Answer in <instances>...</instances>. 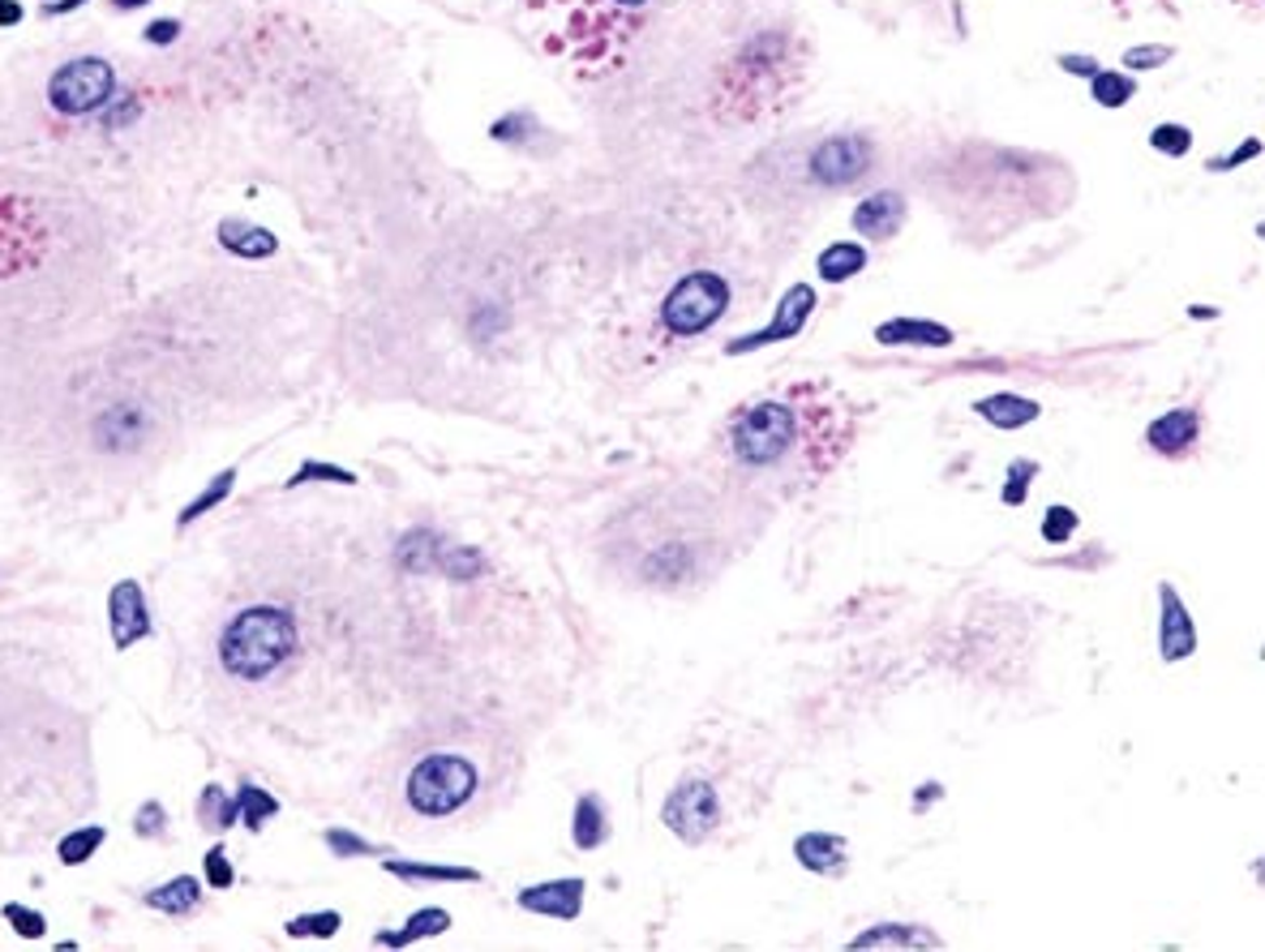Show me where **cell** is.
<instances>
[{
  "label": "cell",
  "instance_id": "6da1fadb",
  "mask_svg": "<svg viewBox=\"0 0 1265 952\" xmlns=\"http://www.w3.org/2000/svg\"><path fill=\"white\" fill-rule=\"evenodd\" d=\"M858 438V408L828 382H790L742 399L716 438L725 468L751 489L794 493L832 473Z\"/></svg>",
  "mask_w": 1265,
  "mask_h": 952
},
{
  "label": "cell",
  "instance_id": "7a4b0ae2",
  "mask_svg": "<svg viewBox=\"0 0 1265 952\" xmlns=\"http://www.w3.org/2000/svg\"><path fill=\"white\" fill-rule=\"evenodd\" d=\"M489 764H515V751L489 746L480 725L443 720L430 729L421 746H412L408 768L399 777V798L417 820L463 816L480 798Z\"/></svg>",
  "mask_w": 1265,
  "mask_h": 952
},
{
  "label": "cell",
  "instance_id": "3957f363",
  "mask_svg": "<svg viewBox=\"0 0 1265 952\" xmlns=\"http://www.w3.org/2000/svg\"><path fill=\"white\" fill-rule=\"evenodd\" d=\"M661 0H537L545 13V52L576 78H609L627 65Z\"/></svg>",
  "mask_w": 1265,
  "mask_h": 952
},
{
  "label": "cell",
  "instance_id": "277c9868",
  "mask_svg": "<svg viewBox=\"0 0 1265 952\" xmlns=\"http://www.w3.org/2000/svg\"><path fill=\"white\" fill-rule=\"evenodd\" d=\"M297 652V618L275 605H253L236 613L220 639V661L232 678L262 683Z\"/></svg>",
  "mask_w": 1265,
  "mask_h": 952
},
{
  "label": "cell",
  "instance_id": "5b68a950",
  "mask_svg": "<svg viewBox=\"0 0 1265 952\" xmlns=\"http://www.w3.org/2000/svg\"><path fill=\"white\" fill-rule=\"evenodd\" d=\"M729 309V283L716 270H690L683 275L666 301L657 305V322L648 335V348H678L695 335H703L721 314Z\"/></svg>",
  "mask_w": 1265,
  "mask_h": 952
},
{
  "label": "cell",
  "instance_id": "8992f818",
  "mask_svg": "<svg viewBox=\"0 0 1265 952\" xmlns=\"http://www.w3.org/2000/svg\"><path fill=\"white\" fill-rule=\"evenodd\" d=\"M790 69L786 39H760L725 69V91L734 104H742V117H760L764 108H777L773 100L790 87Z\"/></svg>",
  "mask_w": 1265,
  "mask_h": 952
},
{
  "label": "cell",
  "instance_id": "52a82bcc",
  "mask_svg": "<svg viewBox=\"0 0 1265 952\" xmlns=\"http://www.w3.org/2000/svg\"><path fill=\"white\" fill-rule=\"evenodd\" d=\"M113 95V69L95 56H82V61H69L65 69L52 74L48 82V100L56 113H69V117H87L95 113L100 104H108Z\"/></svg>",
  "mask_w": 1265,
  "mask_h": 952
},
{
  "label": "cell",
  "instance_id": "ba28073f",
  "mask_svg": "<svg viewBox=\"0 0 1265 952\" xmlns=\"http://www.w3.org/2000/svg\"><path fill=\"white\" fill-rule=\"evenodd\" d=\"M716 820H721V803H716V790L708 781H683L666 803V824L690 845L712 833Z\"/></svg>",
  "mask_w": 1265,
  "mask_h": 952
},
{
  "label": "cell",
  "instance_id": "9c48e42d",
  "mask_svg": "<svg viewBox=\"0 0 1265 952\" xmlns=\"http://www.w3.org/2000/svg\"><path fill=\"white\" fill-rule=\"evenodd\" d=\"M871 168V142L867 137H832L823 146H815L811 155V176L828 189H841L849 181H858Z\"/></svg>",
  "mask_w": 1265,
  "mask_h": 952
},
{
  "label": "cell",
  "instance_id": "30bf717a",
  "mask_svg": "<svg viewBox=\"0 0 1265 952\" xmlns=\"http://www.w3.org/2000/svg\"><path fill=\"white\" fill-rule=\"evenodd\" d=\"M1197 438H1201V412L1197 408H1175V412L1158 416L1150 429H1146V442H1150L1158 455H1171V460L1192 455Z\"/></svg>",
  "mask_w": 1265,
  "mask_h": 952
},
{
  "label": "cell",
  "instance_id": "8fae6325",
  "mask_svg": "<svg viewBox=\"0 0 1265 952\" xmlns=\"http://www.w3.org/2000/svg\"><path fill=\"white\" fill-rule=\"evenodd\" d=\"M1158 600H1162V626H1158V648H1162V661H1180L1197 648V631H1192V618L1184 609V600L1175 589H1158Z\"/></svg>",
  "mask_w": 1265,
  "mask_h": 952
},
{
  "label": "cell",
  "instance_id": "7c38bea8",
  "mask_svg": "<svg viewBox=\"0 0 1265 952\" xmlns=\"http://www.w3.org/2000/svg\"><path fill=\"white\" fill-rule=\"evenodd\" d=\"M901 224H906V198L901 194H893V189H884V194H875V198H867L858 211H854V228L862 233L867 240H888L901 233Z\"/></svg>",
  "mask_w": 1265,
  "mask_h": 952
},
{
  "label": "cell",
  "instance_id": "4fadbf2b",
  "mask_svg": "<svg viewBox=\"0 0 1265 952\" xmlns=\"http://www.w3.org/2000/svg\"><path fill=\"white\" fill-rule=\"evenodd\" d=\"M519 905L532 914H554V918H576L583 905V880H554L519 892Z\"/></svg>",
  "mask_w": 1265,
  "mask_h": 952
},
{
  "label": "cell",
  "instance_id": "5bb4252c",
  "mask_svg": "<svg viewBox=\"0 0 1265 952\" xmlns=\"http://www.w3.org/2000/svg\"><path fill=\"white\" fill-rule=\"evenodd\" d=\"M113 635L116 648H129L133 639L146 635V600H142V589L133 580H120L113 589Z\"/></svg>",
  "mask_w": 1265,
  "mask_h": 952
},
{
  "label": "cell",
  "instance_id": "9a60e30c",
  "mask_svg": "<svg viewBox=\"0 0 1265 952\" xmlns=\"http://www.w3.org/2000/svg\"><path fill=\"white\" fill-rule=\"evenodd\" d=\"M811 305H815V292L806 288V283H799L790 296H786V305H781V318L764 331V335H755V340H747V344H738V348H755V344H768V340H781V335H794L799 327L806 322V314H811Z\"/></svg>",
  "mask_w": 1265,
  "mask_h": 952
},
{
  "label": "cell",
  "instance_id": "2e32d148",
  "mask_svg": "<svg viewBox=\"0 0 1265 952\" xmlns=\"http://www.w3.org/2000/svg\"><path fill=\"white\" fill-rule=\"evenodd\" d=\"M819 275L828 279V283H845L849 275H858L862 266H867V249L862 244H854V240H836V244H828L823 253H819Z\"/></svg>",
  "mask_w": 1265,
  "mask_h": 952
},
{
  "label": "cell",
  "instance_id": "e0dca14e",
  "mask_svg": "<svg viewBox=\"0 0 1265 952\" xmlns=\"http://www.w3.org/2000/svg\"><path fill=\"white\" fill-rule=\"evenodd\" d=\"M146 905H155V910H163V914H189V910L202 905V884H198L194 875H181V880H172V884L146 892Z\"/></svg>",
  "mask_w": 1265,
  "mask_h": 952
},
{
  "label": "cell",
  "instance_id": "ac0fdd59",
  "mask_svg": "<svg viewBox=\"0 0 1265 952\" xmlns=\"http://www.w3.org/2000/svg\"><path fill=\"white\" fill-rule=\"evenodd\" d=\"M799 858L811 871H841L845 867V845H841V836L811 833L799 841Z\"/></svg>",
  "mask_w": 1265,
  "mask_h": 952
},
{
  "label": "cell",
  "instance_id": "d6986e66",
  "mask_svg": "<svg viewBox=\"0 0 1265 952\" xmlns=\"http://www.w3.org/2000/svg\"><path fill=\"white\" fill-rule=\"evenodd\" d=\"M142 438V416L133 412V408H113V412H104V421H100V442H108L113 451H124V447H133Z\"/></svg>",
  "mask_w": 1265,
  "mask_h": 952
},
{
  "label": "cell",
  "instance_id": "ffe728a7",
  "mask_svg": "<svg viewBox=\"0 0 1265 952\" xmlns=\"http://www.w3.org/2000/svg\"><path fill=\"white\" fill-rule=\"evenodd\" d=\"M978 412H983L987 421H996V425L1013 429V425H1026V421H1035L1038 404L1022 399V395H996V399H983V404H978Z\"/></svg>",
  "mask_w": 1265,
  "mask_h": 952
},
{
  "label": "cell",
  "instance_id": "44dd1931",
  "mask_svg": "<svg viewBox=\"0 0 1265 952\" xmlns=\"http://www.w3.org/2000/svg\"><path fill=\"white\" fill-rule=\"evenodd\" d=\"M220 237H224L232 253H245V257H266L275 249V237L266 228H249V224H236V220H228L220 228Z\"/></svg>",
  "mask_w": 1265,
  "mask_h": 952
},
{
  "label": "cell",
  "instance_id": "7402d4cb",
  "mask_svg": "<svg viewBox=\"0 0 1265 952\" xmlns=\"http://www.w3.org/2000/svg\"><path fill=\"white\" fill-rule=\"evenodd\" d=\"M880 340H884V344H906V340H914V344H935V348H944V344H952V331H944V327H926V322H893V327H880Z\"/></svg>",
  "mask_w": 1265,
  "mask_h": 952
},
{
  "label": "cell",
  "instance_id": "603a6c76",
  "mask_svg": "<svg viewBox=\"0 0 1265 952\" xmlns=\"http://www.w3.org/2000/svg\"><path fill=\"white\" fill-rule=\"evenodd\" d=\"M451 927V914L447 910H421L417 918H408V927L399 936H382V944H408V940H421V936H438Z\"/></svg>",
  "mask_w": 1265,
  "mask_h": 952
},
{
  "label": "cell",
  "instance_id": "cb8c5ba5",
  "mask_svg": "<svg viewBox=\"0 0 1265 952\" xmlns=\"http://www.w3.org/2000/svg\"><path fill=\"white\" fill-rule=\"evenodd\" d=\"M605 841V824H601V803L596 798H579L576 807V845L592 849Z\"/></svg>",
  "mask_w": 1265,
  "mask_h": 952
},
{
  "label": "cell",
  "instance_id": "d4e9b609",
  "mask_svg": "<svg viewBox=\"0 0 1265 952\" xmlns=\"http://www.w3.org/2000/svg\"><path fill=\"white\" fill-rule=\"evenodd\" d=\"M236 807H240V816H245V824H249V829H262V820L279 811V803H275L271 794H262L258 785H240V794H236Z\"/></svg>",
  "mask_w": 1265,
  "mask_h": 952
},
{
  "label": "cell",
  "instance_id": "484cf974",
  "mask_svg": "<svg viewBox=\"0 0 1265 952\" xmlns=\"http://www.w3.org/2000/svg\"><path fill=\"white\" fill-rule=\"evenodd\" d=\"M104 829L100 824H91V829H82V833H69L65 841H61V862H69V867H78V862H87L100 845H104Z\"/></svg>",
  "mask_w": 1265,
  "mask_h": 952
},
{
  "label": "cell",
  "instance_id": "4316f807",
  "mask_svg": "<svg viewBox=\"0 0 1265 952\" xmlns=\"http://www.w3.org/2000/svg\"><path fill=\"white\" fill-rule=\"evenodd\" d=\"M880 944H939L935 936H926V931H897V927H875V931H867V936H858L854 940V949H880Z\"/></svg>",
  "mask_w": 1265,
  "mask_h": 952
},
{
  "label": "cell",
  "instance_id": "83f0119b",
  "mask_svg": "<svg viewBox=\"0 0 1265 952\" xmlns=\"http://www.w3.org/2000/svg\"><path fill=\"white\" fill-rule=\"evenodd\" d=\"M395 875H408V880H476L472 871H460V867H417V862H386Z\"/></svg>",
  "mask_w": 1265,
  "mask_h": 952
},
{
  "label": "cell",
  "instance_id": "f1b7e54d",
  "mask_svg": "<svg viewBox=\"0 0 1265 952\" xmlns=\"http://www.w3.org/2000/svg\"><path fill=\"white\" fill-rule=\"evenodd\" d=\"M1094 95H1098V104H1107V108H1120V104L1133 95V82H1129L1124 74H1098V78H1094Z\"/></svg>",
  "mask_w": 1265,
  "mask_h": 952
},
{
  "label": "cell",
  "instance_id": "f546056e",
  "mask_svg": "<svg viewBox=\"0 0 1265 952\" xmlns=\"http://www.w3.org/2000/svg\"><path fill=\"white\" fill-rule=\"evenodd\" d=\"M232 480H236V473H220L215 476V485H211V489H207V493H198V498H194V502H189V506H185V515H181V524H194V519H198V515H202V511H211V506H215V502H220V498H224V493H228L232 489Z\"/></svg>",
  "mask_w": 1265,
  "mask_h": 952
},
{
  "label": "cell",
  "instance_id": "4dcf8cb0",
  "mask_svg": "<svg viewBox=\"0 0 1265 952\" xmlns=\"http://www.w3.org/2000/svg\"><path fill=\"white\" fill-rule=\"evenodd\" d=\"M335 927H340V914H309V918H297V923H288V936H335Z\"/></svg>",
  "mask_w": 1265,
  "mask_h": 952
},
{
  "label": "cell",
  "instance_id": "1f68e13d",
  "mask_svg": "<svg viewBox=\"0 0 1265 952\" xmlns=\"http://www.w3.org/2000/svg\"><path fill=\"white\" fill-rule=\"evenodd\" d=\"M4 918L17 927V936H26V940H39L43 936V918L39 914H30L26 905H4Z\"/></svg>",
  "mask_w": 1265,
  "mask_h": 952
},
{
  "label": "cell",
  "instance_id": "d6a6232c",
  "mask_svg": "<svg viewBox=\"0 0 1265 952\" xmlns=\"http://www.w3.org/2000/svg\"><path fill=\"white\" fill-rule=\"evenodd\" d=\"M207 880H211V888H228L232 884V867L224 849H211L207 854Z\"/></svg>",
  "mask_w": 1265,
  "mask_h": 952
},
{
  "label": "cell",
  "instance_id": "836d02e7",
  "mask_svg": "<svg viewBox=\"0 0 1265 952\" xmlns=\"http://www.w3.org/2000/svg\"><path fill=\"white\" fill-rule=\"evenodd\" d=\"M1154 146L1158 150H1171V155H1184L1188 150V129H1175V124L1171 129H1158L1154 133Z\"/></svg>",
  "mask_w": 1265,
  "mask_h": 952
},
{
  "label": "cell",
  "instance_id": "e575fe53",
  "mask_svg": "<svg viewBox=\"0 0 1265 952\" xmlns=\"http://www.w3.org/2000/svg\"><path fill=\"white\" fill-rule=\"evenodd\" d=\"M159 820H163V811L150 803V807H142V816H137V824H133V829H137V833H146V836H155V833H159Z\"/></svg>",
  "mask_w": 1265,
  "mask_h": 952
},
{
  "label": "cell",
  "instance_id": "d590c367",
  "mask_svg": "<svg viewBox=\"0 0 1265 952\" xmlns=\"http://www.w3.org/2000/svg\"><path fill=\"white\" fill-rule=\"evenodd\" d=\"M1124 61H1129V65L1137 69V65H1154V61H1167V52H1162V48H1146V52H1129Z\"/></svg>",
  "mask_w": 1265,
  "mask_h": 952
},
{
  "label": "cell",
  "instance_id": "8d00e7d4",
  "mask_svg": "<svg viewBox=\"0 0 1265 952\" xmlns=\"http://www.w3.org/2000/svg\"><path fill=\"white\" fill-rule=\"evenodd\" d=\"M146 35H150V43H168V39L176 35V22H155Z\"/></svg>",
  "mask_w": 1265,
  "mask_h": 952
},
{
  "label": "cell",
  "instance_id": "74e56055",
  "mask_svg": "<svg viewBox=\"0 0 1265 952\" xmlns=\"http://www.w3.org/2000/svg\"><path fill=\"white\" fill-rule=\"evenodd\" d=\"M309 476H331V480H352V476L340 473V468H318V464H314V468H301V473H297V480H309Z\"/></svg>",
  "mask_w": 1265,
  "mask_h": 952
},
{
  "label": "cell",
  "instance_id": "f35d334b",
  "mask_svg": "<svg viewBox=\"0 0 1265 952\" xmlns=\"http://www.w3.org/2000/svg\"><path fill=\"white\" fill-rule=\"evenodd\" d=\"M17 17H22V9H17V4H9V0H0V22H4V26H13Z\"/></svg>",
  "mask_w": 1265,
  "mask_h": 952
},
{
  "label": "cell",
  "instance_id": "ab89813d",
  "mask_svg": "<svg viewBox=\"0 0 1265 952\" xmlns=\"http://www.w3.org/2000/svg\"><path fill=\"white\" fill-rule=\"evenodd\" d=\"M116 9H133V4H146V0H113Z\"/></svg>",
  "mask_w": 1265,
  "mask_h": 952
}]
</instances>
